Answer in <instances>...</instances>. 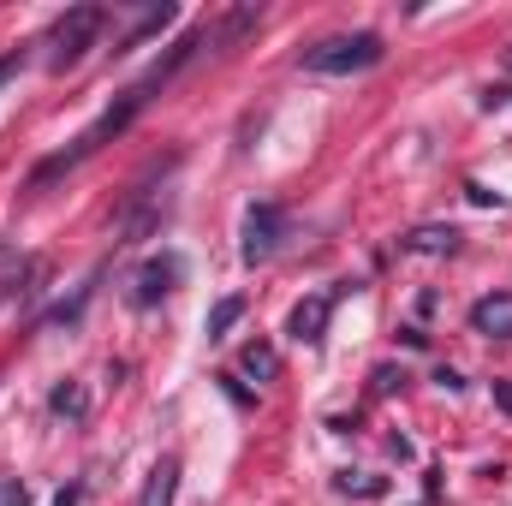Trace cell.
<instances>
[{"label": "cell", "mask_w": 512, "mask_h": 506, "mask_svg": "<svg viewBox=\"0 0 512 506\" xmlns=\"http://www.w3.org/2000/svg\"><path fill=\"white\" fill-rule=\"evenodd\" d=\"M507 66H512V54H507Z\"/></svg>", "instance_id": "cell-17"}, {"label": "cell", "mask_w": 512, "mask_h": 506, "mask_svg": "<svg viewBox=\"0 0 512 506\" xmlns=\"http://www.w3.org/2000/svg\"><path fill=\"white\" fill-rule=\"evenodd\" d=\"M12 72H18V54H6V60H0V84H6Z\"/></svg>", "instance_id": "cell-15"}, {"label": "cell", "mask_w": 512, "mask_h": 506, "mask_svg": "<svg viewBox=\"0 0 512 506\" xmlns=\"http://www.w3.org/2000/svg\"><path fill=\"white\" fill-rule=\"evenodd\" d=\"M54 506H78V489H60V495H54Z\"/></svg>", "instance_id": "cell-16"}, {"label": "cell", "mask_w": 512, "mask_h": 506, "mask_svg": "<svg viewBox=\"0 0 512 506\" xmlns=\"http://www.w3.org/2000/svg\"><path fill=\"white\" fill-rule=\"evenodd\" d=\"M48 411H54V417H84V411H90V393H84L78 381H66V387L48 393Z\"/></svg>", "instance_id": "cell-10"}, {"label": "cell", "mask_w": 512, "mask_h": 506, "mask_svg": "<svg viewBox=\"0 0 512 506\" xmlns=\"http://www.w3.org/2000/svg\"><path fill=\"white\" fill-rule=\"evenodd\" d=\"M239 370L251 381H274L280 376V358H274V346H262V340H251L245 352H239Z\"/></svg>", "instance_id": "cell-9"}, {"label": "cell", "mask_w": 512, "mask_h": 506, "mask_svg": "<svg viewBox=\"0 0 512 506\" xmlns=\"http://www.w3.org/2000/svg\"><path fill=\"white\" fill-rule=\"evenodd\" d=\"M239 316H245V298H239V292H233V298H221V304L209 310V340H221V334H227Z\"/></svg>", "instance_id": "cell-12"}, {"label": "cell", "mask_w": 512, "mask_h": 506, "mask_svg": "<svg viewBox=\"0 0 512 506\" xmlns=\"http://www.w3.org/2000/svg\"><path fill=\"white\" fill-rule=\"evenodd\" d=\"M382 36L376 30H352V36H328V42H316V48H304V72H316V78H352V72H370V66H382Z\"/></svg>", "instance_id": "cell-1"}, {"label": "cell", "mask_w": 512, "mask_h": 506, "mask_svg": "<svg viewBox=\"0 0 512 506\" xmlns=\"http://www.w3.org/2000/svg\"><path fill=\"white\" fill-rule=\"evenodd\" d=\"M328 310H334V298H304V304L286 316V334H292L298 346H322V334H328Z\"/></svg>", "instance_id": "cell-6"}, {"label": "cell", "mask_w": 512, "mask_h": 506, "mask_svg": "<svg viewBox=\"0 0 512 506\" xmlns=\"http://www.w3.org/2000/svg\"><path fill=\"white\" fill-rule=\"evenodd\" d=\"M471 334L483 340H512V292H489L471 304Z\"/></svg>", "instance_id": "cell-5"}, {"label": "cell", "mask_w": 512, "mask_h": 506, "mask_svg": "<svg viewBox=\"0 0 512 506\" xmlns=\"http://www.w3.org/2000/svg\"><path fill=\"white\" fill-rule=\"evenodd\" d=\"M399 251H411V256H453V251H459V233H453V227H411V233L399 239Z\"/></svg>", "instance_id": "cell-7"}, {"label": "cell", "mask_w": 512, "mask_h": 506, "mask_svg": "<svg viewBox=\"0 0 512 506\" xmlns=\"http://www.w3.org/2000/svg\"><path fill=\"white\" fill-rule=\"evenodd\" d=\"M173 495H179V459H155V471H149L137 506H173Z\"/></svg>", "instance_id": "cell-8"}, {"label": "cell", "mask_w": 512, "mask_h": 506, "mask_svg": "<svg viewBox=\"0 0 512 506\" xmlns=\"http://www.w3.org/2000/svg\"><path fill=\"white\" fill-rule=\"evenodd\" d=\"M179 274H185V262H179L173 251H167V256H149V262L137 268V292H131V304H143V310H149V304H161V298L179 286Z\"/></svg>", "instance_id": "cell-4"}, {"label": "cell", "mask_w": 512, "mask_h": 506, "mask_svg": "<svg viewBox=\"0 0 512 506\" xmlns=\"http://www.w3.org/2000/svg\"><path fill=\"white\" fill-rule=\"evenodd\" d=\"M0 506H30V489L18 477H0Z\"/></svg>", "instance_id": "cell-13"}, {"label": "cell", "mask_w": 512, "mask_h": 506, "mask_svg": "<svg viewBox=\"0 0 512 506\" xmlns=\"http://www.w3.org/2000/svg\"><path fill=\"white\" fill-rule=\"evenodd\" d=\"M102 24H108V12H102V6H72L66 18H54V30H48V66H54V72L78 66Z\"/></svg>", "instance_id": "cell-2"}, {"label": "cell", "mask_w": 512, "mask_h": 506, "mask_svg": "<svg viewBox=\"0 0 512 506\" xmlns=\"http://www.w3.org/2000/svg\"><path fill=\"white\" fill-rule=\"evenodd\" d=\"M167 24H173V6H155V12H143V18H137V30H131V36L120 42V48H114V54H126V48H137L143 36H161Z\"/></svg>", "instance_id": "cell-11"}, {"label": "cell", "mask_w": 512, "mask_h": 506, "mask_svg": "<svg viewBox=\"0 0 512 506\" xmlns=\"http://www.w3.org/2000/svg\"><path fill=\"white\" fill-rule=\"evenodd\" d=\"M286 239V209L280 203H251L245 209V227H239V256L245 262H268Z\"/></svg>", "instance_id": "cell-3"}, {"label": "cell", "mask_w": 512, "mask_h": 506, "mask_svg": "<svg viewBox=\"0 0 512 506\" xmlns=\"http://www.w3.org/2000/svg\"><path fill=\"white\" fill-rule=\"evenodd\" d=\"M495 399H501V411L512 417V381H495Z\"/></svg>", "instance_id": "cell-14"}]
</instances>
